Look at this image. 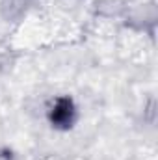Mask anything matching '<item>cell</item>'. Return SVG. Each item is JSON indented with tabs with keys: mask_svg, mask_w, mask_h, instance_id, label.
Wrapping results in <instances>:
<instances>
[{
	"mask_svg": "<svg viewBox=\"0 0 158 160\" xmlns=\"http://www.w3.org/2000/svg\"><path fill=\"white\" fill-rule=\"evenodd\" d=\"M45 116L52 130L69 132L78 121V104L71 95H58L48 102Z\"/></svg>",
	"mask_w": 158,
	"mask_h": 160,
	"instance_id": "cell-1",
	"label": "cell"
},
{
	"mask_svg": "<svg viewBox=\"0 0 158 160\" xmlns=\"http://www.w3.org/2000/svg\"><path fill=\"white\" fill-rule=\"evenodd\" d=\"M34 4V0H4L2 2V11L7 21L19 19L26 13V9Z\"/></svg>",
	"mask_w": 158,
	"mask_h": 160,
	"instance_id": "cell-2",
	"label": "cell"
}]
</instances>
